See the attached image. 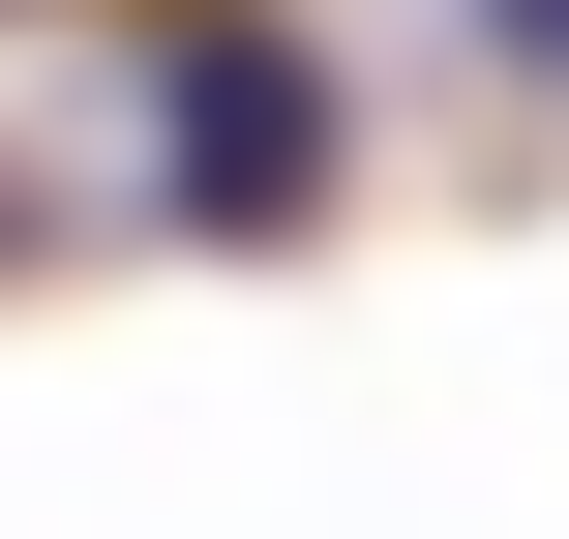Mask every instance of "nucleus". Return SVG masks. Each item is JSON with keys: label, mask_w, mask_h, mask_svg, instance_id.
I'll return each instance as SVG.
<instances>
[{"label": "nucleus", "mask_w": 569, "mask_h": 539, "mask_svg": "<svg viewBox=\"0 0 569 539\" xmlns=\"http://www.w3.org/2000/svg\"><path fill=\"white\" fill-rule=\"evenodd\" d=\"M480 30H510V60H540V90H569V0H480Z\"/></svg>", "instance_id": "nucleus-2"}, {"label": "nucleus", "mask_w": 569, "mask_h": 539, "mask_svg": "<svg viewBox=\"0 0 569 539\" xmlns=\"http://www.w3.org/2000/svg\"><path fill=\"white\" fill-rule=\"evenodd\" d=\"M330 30H270V0H180L150 30V180H180V240H300L330 210Z\"/></svg>", "instance_id": "nucleus-1"}]
</instances>
